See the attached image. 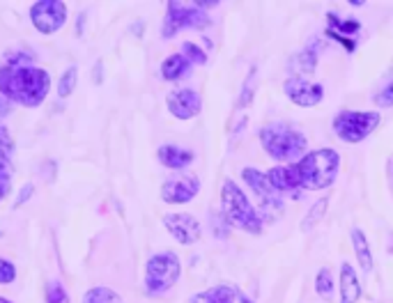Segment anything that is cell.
<instances>
[{
    "instance_id": "36",
    "label": "cell",
    "mask_w": 393,
    "mask_h": 303,
    "mask_svg": "<svg viewBox=\"0 0 393 303\" xmlns=\"http://www.w3.org/2000/svg\"><path fill=\"white\" fill-rule=\"evenodd\" d=\"M216 5H218V0H196V7L203 9V12L205 9H214Z\"/></svg>"
},
{
    "instance_id": "1",
    "label": "cell",
    "mask_w": 393,
    "mask_h": 303,
    "mask_svg": "<svg viewBox=\"0 0 393 303\" xmlns=\"http://www.w3.org/2000/svg\"><path fill=\"white\" fill-rule=\"evenodd\" d=\"M51 76L40 67H0V95L12 104L37 108L49 95Z\"/></svg>"
},
{
    "instance_id": "30",
    "label": "cell",
    "mask_w": 393,
    "mask_h": 303,
    "mask_svg": "<svg viewBox=\"0 0 393 303\" xmlns=\"http://www.w3.org/2000/svg\"><path fill=\"white\" fill-rule=\"evenodd\" d=\"M14 154V141L10 131H7V126L0 122V156H5V159H12Z\"/></svg>"
},
{
    "instance_id": "15",
    "label": "cell",
    "mask_w": 393,
    "mask_h": 303,
    "mask_svg": "<svg viewBox=\"0 0 393 303\" xmlns=\"http://www.w3.org/2000/svg\"><path fill=\"white\" fill-rule=\"evenodd\" d=\"M194 159H196L194 152L184 150V147H177V145H161L159 147V161L166 165V168H170V170L187 168V165Z\"/></svg>"
},
{
    "instance_id": "26",
    "label": "cell",
    "mask_w": 393,
    "mask_h": 303,
    "mask_svg": "<svg viewBox=\"0 0 393 303\" xmlns=\"http://www.w3.org/2000/svg\"><path fill=\"white\" fill-rule=\"evenodd\" d=\"M255 83H258V69L251 67L249 76L244 81V88H242V97H240V108L249 106L253 101V92H255Z\"/></svg>"
},
{
    "instance_id": "8",
    "label": "cell",
    "mask_w": 393,
    "mask_h": 303,
    "mask_svg": "<svg viewBox=\"0 0 393 303\" xmlns=\"http://www.w3.org/2000/svg\"><path fill=\"white\" fill-rule=\"evenodd\" d=\"M30 18L42 35H53L67 21V5L60 0H40L30 7Z\"/></svg>"
},
{
    "instance_id": "11",
    "label": "cell",
    "mask_w": 393,
    "mask_h": 303,
    "mask_svg": "<svg viewBox=\"0 0 393 303\" xmlns=\"http://www.w3.org/2000/svg\"><path fill=\"white\" fill-rule=\"evenodd\" d=\"M166 106L172 113V117L177 119H191L200 113V108H203V101H200V95L196 90L191 88H180V90H172L168 92L166 97Z\"/></svg>"
},
{
    "instance_id": "20",
    "label": "cell",
    "mask_w": 393,
    "mask_h": 303,
    "mask_svg": "<svg viewBox=\"0 0 393 303\" xmlns=\"http://www.w3.org/2000/svg\"><path fill=\"white\" fill-rule=\"evenodd\" d=\"M191 303H235V290L228 285H216L212 290L196 294Z\"/></svg>"
},
{
    "instance_id": "12",
    "label": "cell",
    "mask_w": 393,
    "mask_h": 303,
    "mask_svg": "<svg viewBox=\"0 0 393 303\" xmlns=\"http://www.w3.org/2000/svg\"><path fill=\"white\" fill-rule=\"evenodd\" d=\"M163 225H166L168 232L184 246L200 242V234H203L198 218L191 214H166L163 216Z\"/></svg>"
},
{
    "instance_id": "14",
    "label": "cell",
    "mask_w": 393,
    "mask_h": 303,
    "mask_svg": "<svg viewBox=\"0 0 393 303\" xmlns=\"http://www.w3.org/2000/svg\"><path fill=\"white\" fill-rule=\"evenodd\" d=\"M338 290H341V303H356L361 297V285L356 278V271L352 269V264L343 262L341 264V283H338Z\"/></svg>"
},
{
    "instance_id": "7",
    "label": "cell",
    "mask_w": 393,
    "mask_h": 303,
    "mask_svg": "<svg viewBox=\"0 0 393 303\" xmlns=\"http://www.w3.org/2000/svg\"><path fill=\"white\" fill-rule=\"evenodd\" d=\"M209 25V16L203 12V9H198L196 5L189 7V5H182V3H168L166 9V18H163V25H161V35L170 40L172 35H177L180 30H184V28H207Z\"/></svg>"
},
{
    "instance_id": "17",
    "label": "cell",
    "mask_w": 393,
    "mask_h": 303,
    "mask_svg": "<svg viewBox=\"0 0 393 303\" xmlns=\"http://www.w3.org/2000/svg\"><path fill=\"white\" fill-rule=\"evenodd\" d=\"M267 179H269V184H271L276 193H295L299 189L292 165H290V168H283V165H278V168H271L267 172Z\"/></svg>"
},
{
    "instance_id": "25",
    "label": "cell",
    "mask_w": 393,
    "mask_h": 303,
    "mask_svg": "<svg viewBox=\"0 0 393 303\" xmlns=\"http://www.w3.org/2000/svg\"><path fill=\"white\" fill-rule=\"evenodd\" d=\"M10 186H12V159L0 156V200H5V196L10 193Z\"/></svg>"
},
{
    "instance_id": "16",
    "label": "cell",
    "mask_w": 393,
    "mask_h": 303,
    "mask_svg": "<svg viewBox=\"0 0 393 303\" xmlns=\"http://www.w3.org/2000/svg\"><path fill=\"white\" fill-rule=\"evenodd\" d=\"M317 67V40H313L304 51H299L297 55H292L290 60V69L295 73H301V76H308V73H313Z\"/></svg>"
},
{
    "instance_id": "5",
    "label": "cell",
    "mask_w": 393,
    "mask_h": 303,
    "mask_svg": "<svg viewBox=\"0 0 393 303\" xmlns=\"http://www.w3.org/2000/svg\"><path fill=\"white\" fill-rule=\"evenodd\" d=\"M334 133L345 143H361L380 126V113L375 110H343L334 117Z\"/></svg>"
},
{
    "instance_id": "13",
    "label": "cell",
    "mask_w": 393,
    "mask_h": 303,
    "mask_svg": "<svg viewBox=\"0 0 393 303\" xmlns=\"http://www.w3.org/2000/svg\"><path fill=\"white\" fill-rule=\"evenodd\" d=\"M242 177L246 182V186H251V191L260 198L262 207H274L276 211H281V198H278V193L274 191V186L269 184L267 174L260 172V170H255V168H244Z\"/></svg>"
},
{
    "instance_id": "22",
    "label": "cell",
    "mask_w": 393,
    "mask_h": 303,
    "mask_svg": "<svg viewBox=\"0 0 393 303\" xmlns=\"http://www.w3.org/2000/svg\"><path fill=\"white\" fill-rule=\"evenodd\" d=\"M327 209H329V198H322V200H317L313 207H310V211L306 214V218L301 220V232H310L319 220L324 218L327 214Z\"/></svg>"
},
{
    "instance_id": "19",
    "label": "cell",
    "mask_w": 393,
    "mask_h": 303,
    "mask_svg": "<svg viewBox=\"0 0 393 303\" xmlns=\"http://www.w3.org/2000/svg\"><path fill=\"white\" fill-rule=\"evenodd\" d=\"M352 246H354L356 260H359L361 269H363V271H373V253H370L368 239H365V234L361 232L359 227L352 230Z\"/></svg>"
},
{
    "instance_id": "27",
    "label": "cell",
    "mask_w": 393,
    "mask_h": 303,
    "mask_svg": "<svg viewBox=\"0 0 393 303\" xmlns=\"http://www.w3.org/2000/svg\"><path fill=\"white\" fill-rule=\"evenodd\" d=\"M182 55H184L189 62H196V64H205L207 62V53L200 49L198 44H194V42H184V44H182Z\"/></svg>"
},
{
    "instance_id": "35",
    "label": "cell",
    "mask_w": 393,
    "mask_h": 303,
    "mask_svg": "<svg viewBox=\"0 0 393 303\" xmlns=\"http://www.w3.org/2000/svg\"><path fill=\"white\" fill-rule=\"evenodd\" d=\"M10 110H12V101H10V99H5L3 95H0V117L10 115Z\"/></svg>"
},
{
    "instance_id": "24",
    "label": "cell",
    "mask_w": 393,
    "mask_h": 303,
    "mask_svg": "<svg viewBox=\"0 0 393 303\" xmlns=\"http://www.w3.org/2000/svg\"><path fill=\"white\" fill-rule=\"evenodd\" d=\"M76 81H78V69H76V64H71V67H67L65 73L60 76V83H58V97H60V99L71 97V92L76 90Z\"/></svg>"
},
{
    "instance_id": "29",
    "label": "cell",
    "mask_w": 393,
    "mask_h": 303,
    "mask_svg": "<svg viewBox=\"0 0 393 303\" xmlns=\"http://www.w3.org/2000/svg\"><path fill=\"white\" fill-rule=\"evenodd\" d=\"M47 303H69V297L60 280H51L47 285Z\"/></svg>"
},
{
    "instance_id": "23",
    "label": "cell",
    "mask_w": 393,
    "mask_h": 303,
    "mask_svg": "<svg viewBox=\"0 0 393 303\" xmlns=\"http://www.w3.org/2000/svg\"><path fill=\"white\" fill-rule=\"evenodd\" d=\"M315 292L324 301L334 299V278H332V271H329L327 266H322V269H319L317 275H315Z\"/></svg>"
},
{
    "instance_id": "10",
    "label": "cell",
    "mask_w": 393,
    "mask_h": 303,
    "mask_svg": "<svg viewBox=\"0 0 393 303\" xmlns=\"http://www.w3.org/2000/svg\"><path fill=\"white\" fill-rule=\"evenodd\" d=\"M200 191V179L196 174H184V177H175L163 182L161 186V198L168 205H184V202H191Z\"/></svg>"
},
{
    "instance_id": "2",
    "label": "cell",
    "mask_w": 393,
    "mask_h": 303,
    "mask_svg": "<svg viewBox=\"0 0 393 303\" xmlns=\"http://www.w3.org/2000/svg\"><path fill=\"white\" fill-rule=\"evenodd\" d=\"M338 168H341V156L332 147H322L306 154L299 163L292 165L299 186L308 191H319L332 186L338 177Z\"/></svg>"
},
{
    "instance_id": "21",
    "label": "cell",
    "mask_w": 393,
    "mask_h": 303,
    "mask_svg": "<svg viewBox=\"0 0 393 303\" xmlns=\"http://www.w3.org/2000/svg\"><path fill=\"white\" fill-rule=\"evenodd\" d=\"M81 303H122V297L111 287H93L83 294Z\"/></svg>"
},
{
    "instance_id": "9",
    "label": "cell",
    "mask_w": 393,
    "mask_h": 303,
    "mask_svg": "<svg viewBox=\"0 0 393 303\" xmlns=\"http://www.w3.org/2000/svg\"><path fill=\"white\" fill-rule=\"evenodd\" d=\"M283 90H286L288 99L292 101L295 106L301 108H310V106H317L319 101L324 99V88L319 85L315 81H308L304 76H290L283 83Z\"/></svg>"
},
{
    "instance_id": "32",
    "label": "cell",
    "mask_w": 393,
    "mask_h": 303,
    "mask_svg": "<svg viewBox=\"0 0 393 303\" xmlns=\"http://www.w3.org/2000/svg\"><path fill=\"white\" fill-rule=\"evenodd\" d=\"M375 104L382 108H391L393 106V81L387 83V88H382L377 95H375Z\"/></svg>"
},
{
    "instance_id": "6",
    "label": "cell",
    "mask_w": 393,
    "mask_h": 303,
    "mask_svg": "<svg viewBox=\"0 0 393 303\" xmlns=\"http://www.w3.org/2000/svg\"><path fill=\"white\" fill-rule=\"evenodd\" d=\"M182 264L175 253H157L145 264V290L150 294H163L177 283Z\"/></svg>"
},
{
    "instance_id": "28",
    "label": "cell",
    "mask_w": 393,
    "mask_h": 303,
    "mask_svg": "<svg viewBox=\"0 0 393 303\" xmlns=\"http://www.w3.org/2000/svg\"><path fill=\"white\" fill-rule=\"evenodd\" d=\"M327 18L332 21V30L334 28H338V35H345V32H359L361 30V23L359 21H354V18H345V21H338L336 14L329 12Z\"/></svg>"
},
{
    "instance_id": "34",
    "label": "cell",
    "mask_w": 393,
    "mask_h": 303,
    "mask_svg": "<svg viewBox=\"0 0 393 303\" xmlns=\"http://www.w3.org/2000/svg\"><path fill=\"white\" fill-rule=\"evenodd\" d=\"M327 37H334V40H336L338 44H343V46H345V51H350V53L356 49V44L350 42V37H347V35H338L336 30H332V28H327Z\"/></svg>"
},
{
    "instance_id": "38",
    "label": "cell",
    "mask_w": 393,
    "mask_h": 303,
    "mask_svg": "<svg viewBox=\"0 0 393 303\" xmlns=\"http://www.w3.org/2000/svg\"><path fill=\"white\" fill-rule=\"evenodd\" d=\"M0 303H14V301H10V299H5V297H0Z\"/></svg>"
},
{
    "instance_id": "37",
    "label": "cell",
    "mask_w": 393,
    "mask_h": 303,
    "mask_svg": "<svg viewBox=\"0 0 393 303\" xmlns=\"http://www.w3.org/2000/svg\"><path fill=\"white\" fill-rule=\"evenodd\" d=\"M240 303H253L251 299H246V297H240Z\"/></svg>"
},
{
    "instance_id": "4",
    "label": "cell",
    "mask_w": 393,
    "mask_h": 303,
    "mask_svg": "<svg viewBox=\"0 0 393 303\" xmlns=\"http://www.w3.org/2000/svg\"><path fill=\"white\" fill-rule=\"evenodd\" d=\"M260 143L271 159L290 161L306 150V136L288 124H267L260 129Z\"/></svg>"
},
{
    "instance_id": "3",
    "label": "cell",
    "mask_w": 393,
    "mask_h": 303,
    "mask_svg": "<svg viewBox=\"0 0 393 303\" xmlns=\"http://www.w3.org/2000/svg\"><path fill=\"white\" fill-rule=\"evenodd\" d=\"M221 205H223V216L228 223L235 227L244 230V232L260 234L262 232V218L258 211L246 198V193L237 186L233 179H225L221 186Z\"/></svg>"
},
{
    "instance_id": "31",
    "label": "cell",
    "mask_w": 393,
    "mask_h": 303,
    "mask_svg": "<svg viewBox=\"0 0 393 303\" xmlns=\"http://www.w3.org/2000/svg\"><path fill=\"white\" fill-rule=\"evenodd\" d=\"M16 278V266L10 260L0 257V285H10Z\"/></svg>"
},
{
    "instance_id": "18",
    "label": "cell",
    "mask_w": 393,
    "mask_h": 303,
    "mask_svg": "<svg viewBox=\"0 0 393 303\" xmlns=\"http://www.w3.org/2000/svg\"><path fill=\"white\" fill-rule=\"evenodd\" d=\"M189 69H191V62L182 53L168 55V58L161 62V76L166 81H177L184 76Z\"/></svg>"
},
{
    "instance_id": "33",
    "label": "cell",
    "mask_w": 393,
    "mask_h": 303,
    "mask_svg": "<svg viewBox=\"0 0 393 303\" xmlns=\"http://www.w3.org/2000/svg\"><path fill=\"white\" fill-rule=\"evenodd\" d=\"M33 193H35V186L28 182V184H23V186L19 189V196H16V202H14V207H21L25 205L30 198H33Z\"/></svg>"
}]
</instances>
